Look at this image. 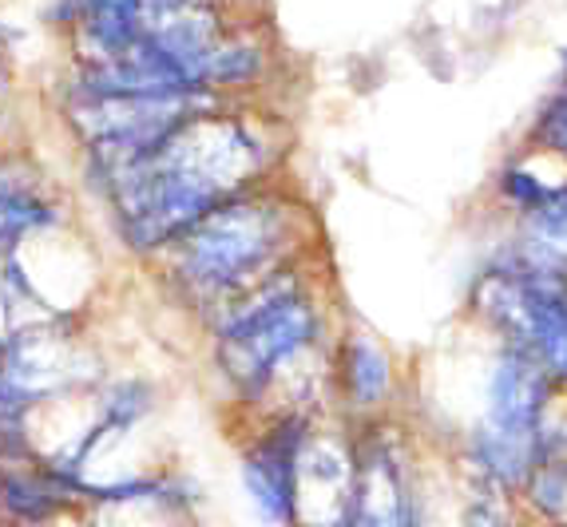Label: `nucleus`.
<instances>
[{"label":"nucleus","mask_w":567,"mask_h":527,"mask_svg":"<svg viewBox=\"0 0 567 527\" xmlns=\"http://www.w3.org/2000/svg\"><path fill=\"white\" fill-rule=\"evenodd\" d=\"M346 519L353 524H409L413 508V476L405 452L389 436H369L353 444V480Z\"/></svg>","instance_id":"423d86ee"},{"label":"nucleus","mask_w":567,"mask_h":527,"mask_svg":"<svg viewBox=\"0 0 567 527\" xmlns=\"http://www.w3.org/2000/svg\"><path fill=\"white\" fill-rule=\"evenodd\" d=\"M68 480L48 468L44 472H4L0 476V504L12 519H48L64 504Z\"/></svg>","instance_id":"9b49d317"},{"label":"nucleus","mask_w":567,"mask_h":527,"mask_svg":"<svg viewBox=\"0 0 567 527\" xmlns=\"http://www.w3.org/2000/svg\"><path fill=\"white\" fill-rule=\"evenodd\" d=\"M306 436H310V421L302 413H282L243 452L246 496L270 524L298 519V461H302Z\"/></svg>","instance_id":"39448f33"},{"label":"nucleus","mask_w":567,"mask_h":527,"mask_svg":"<svg viewBox=\"0 0 567 527\" xmlns=\"http://www.w3.org/2000/svg\"><path fill=\"white\" fill-rule=\"evenodd\" d=\"M322 338V313L298 270L266 273L227 301L215 330V361L243 401H262L278 376Z\"/></svg>","instance_id":"7ed1b4c3"},{"label":"nucleus","mask_w":567,"mask_h":527,"mask_svg":"<svg viewBox=\"0 0 567 527\" xmlns=\"http://www.w3.org/2000/svg\"><path fill=\"white\" fill-rule=\"evenodd\" d=\"M60 223V207L44 195L37 170L0 159V250Z\"/></svg>","instance_id":"1a4fd4ad"},{"label":"nucleus","mask_w":567,"mask_h":527,"mask_svg":"<svg viewBox=\"0 0 567 527\" xmlns=\"http://www.w3.org/2000/svg\"><path fill=\"white\" fill-rule=\"evenodd\" d=\"M536 143L548 155H556L559 163L567 167V87L559 95H551V104L539 112V120H536Z\"/></svg>","instance_id":"ddd939ff"},{"label":"nucleus","mask_w":567,"mask_h":527,"mask_svg":"<svg viewBox=\"0 0 567 527\" xmlns=\"http://www.w3.org/2000/svg\"><path fill=\"white\" fill-rule=\"evenodd\" d=\"M338 385L353 413L369 416L385 409L389 393H393V361H389V353L369 333H350V338L341 341Z\"/></svg>","instance_id":"6e6552de"},{"label":"nucleus","mask_w":567,"mask_h":527,"mask_svg":"<svg viewBox=\"0 0 567 527\" xmlns=\"http://www.w3.org/2000/svg\"><path fill=\"white\" fill-rule=\"evenodd\" d=\"M270 163L275 147L262 127L210 104L100 175V187L123 242L135 255H159L223 198L262 183Z\"/></svg>","instance_id":"f257e3e1"},{"label":"nucleus","mask_w":567,"mask_h":527,"mask_svg":"<svg viewBox=\"0 0 567 527\" xmlns=\"http://www.w3.org/2000/svg\"><path fill=\"white\" fill-rule=\"evenodd\" d=\"M4 87H9V64H4V48H0V107H4Z\"/></svg>","instance_id":"4468645a"},{"label":"nucleus","mask_w":567,"mask_h":527,"mask_svg":"<svg viewBox=\"0 0 567 527\" xmlns=\"http://www.w3.org/2000/svg\"><path fill=\"white\" fill-rule=\"evenodd\" d=\"M143 20H147V0H80L76 24H72L80 64L135 44L143 37Z\"/></svg>","instance_id":"0eeeda50"},{"label":"nucleus","mask_w":567,"mask_h":527,"mask_svg":"<svg viewBox=\"0 0 567 527\" xmlns=\"http://www.w3.org/2000/svg\"><path fill=\"white\" fill-rule=\"evenodd\" d=\"M298 238V207L266 183L238 190L183 230L159 258L195 306H227L286 266Z\"/></svg>","instance_id":"f03ea898"},{"label":"nucleus","mask_w":567,"mask_h":527,"mask_svg":"<svg viewBox=\"0 0 567 527\" xmlns=\"http://www.w3.org/2000/svg\"><path fill=\"white\" fill-rule=\"evenodd\" d=\"M556 183L539 179L528 163H512V167L501 170V195L508 198V207L516 210V215H528L532 207H539V203L556 190Z\"/></svg>","instance_id":"f8f14e48"},{"label":"nucleus","mask_w":567,"mask_h":527,"mask_svg":"<svg viewBox=\"0 0 567 527\" xmlns=\"http://www.w3.org/2000/svg\"><path fill=\"white\" fill-rule=\"evenodd\" d=\"M473 310L501 341L528 349L559 389H567V270L508 246L476 278Z\"/></svg>","instance_id":"20e7f679"},{"label":"nucleus","mask_w":567,"mask_h":527,"mask_svg":"<svg viewBox=\"0 0 567 527\" xmlns=\"http://www.w3.org/2000/svg\"><path fill=\"white\" fill-rule=\"evenodd\" d=\"M520 242L528 255L544 258V262H556L567 270V179L556 183L539 207H532L528 215H520Z\"/></svg>","instance_id":"9d476101"}]
</instances>
